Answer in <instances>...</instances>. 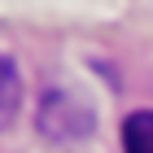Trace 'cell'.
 Masks as SVG:
<instances>
[{
  "mask_svg": "<svg viewBox=\"0 0 153 153\" xmlns=\"http://www.w3.org/2000/svg\"><path fill=\"white\" fill-rule=\"evenodd\" d=\"M18 109H22V74H18L13 57L0 53V131L18 118Z\"/></svg>",
  "mask_w": 153,
  "mask_h": 153,
  "instance_id": "7a4b0ae2",
  "label": "cell"
},
{
  "mask_svg": "<svg viewBox=\"0 0 153 153\" xmlns=\"http://www.w3.org/2000/svg\"><path fill=\"white\" fill-rule=\"evenodd\" d=\"M39 127H44L48 140H79V136L92 131V114L70 92H48L44 109H39Z\"/></svg>",
  "mask_w": 153,
  "mask_h": 153,
  "instance_id": "6da1fadb",
  "label": "cell"
},
{
  "mask_svg": "<svg viewBox=\"0 0 153 153\" xmlns=\"http://www.w3.org/2000/svg\"><path fill=\"white\" fill-rule=\"evenodd\" d=\"M123 153H153V109H136L123 123Z\"/></svg>",
  "mask_w": 153,
  "mask_h": 153,
  "instance_id": "3957f363",
  "label": "cell"
}]
</instances>
